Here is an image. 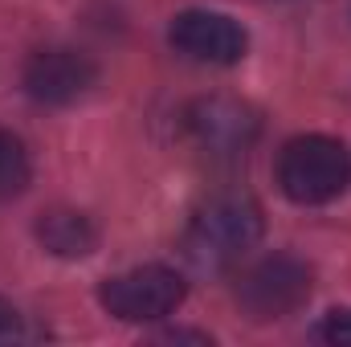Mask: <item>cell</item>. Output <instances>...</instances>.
<instances>
[{"label": "cell", "instance_id": "obj_8", "mask_svg": "<svg viewBox=\"0 0 351 347\" xmlns=\"http://www.w3.org/2000/svg\"><path fill=\"white\" fill-rule=\"evenodd\" d=\"M37 241L53 254V258H90L98 250V229L86 213L78 208H49L37 221Z\"/></svg>", "mask_w": 351, "mask_h": 347}, {"label": "cell", "instance_id": "obj_11", "mask_svg": "<svg viewBox=\"0 0 351 347\" xmlns=\"http://www.w3.org/2000/svg\"><path fill=\"white\" fill-rule=\"evenodd\" d=\"M12 335H21V311L0 298V339H12Z\"/></svg>", "mask_w": 351, "mask_h": 347}, {"label": "cell", "instance_id": "obj_3", "mask_svg": "<svg viewBox=\"0 0 351 347\" xmlns=\"http://www.w3.org/2000/svg\"><path fill=\"white\" fill-rule=\"evenodd\" d=\"M184 294H188V282L172 265H135L98 286L102 311L119 323H160L176 315Z\"/></svg>", "mask_w": 351, "mask_h": 347}, {"label": "cell", "instance_id": "obj_2", "mask_svg": "<svg viewBox=\"0 0 351 347\" xmlns=\"http://www.w3.org/2000/svg\"><path fill=\"white\" fill-rule=\"evenodd\" d=\"M351 184V156L331 135H294L278 152V188L286 200L311 208L331 204Z\"/></svg>", "mask_w": 351, "mask_h": 347}, {"label": "cell", "instance_id": "obj_6", "mask_svg": "<svg viewBox=\"0 0 351 347\" xmlns=\"http://www.w3.org/2000/svg\"><path fill=\"white\" fill-rule=\"evenodd\" d=\"M168 41H172V49L180 58L200 62V66H237L245 58V49H250V33L233 16L213 12V8L176 12Z\"/></svg>", "mask_w": 351, "mask_h": 347}, {"label": "cell", "instance_id": "obj_10", "mask_svg": "<svg viewBox=\"0 0 351 347\" xmlns=\"http://www.w3.org/2000/svg\"><path fill=\"white\" fill-rule=\"evenodd\" d=\"M319 339H323V344H335V347H351V307L323 315V323H319Z\"/></svg>", "mask_w": 351, "mask_h": 347}, {"label": "cell", "instance_id": "obj_12", "mask_svg": "<svg viewBox=\"0 0 351 347\" xmlns=\"http://www.w3.org/2000/svg\"><path fill=\"white\" fill-rule=\"evenodd\" d=\"M160 339H164V344H184V339H192V344H213V339L200 335V331H164Z\"/></svg>", "mask_w": 351, "mask_h": 347}, {"label": "cell", "instance_id": "obj_7", "mask_svg": "<svg viewBox=\"0 0 351 347\" xmlns=\"http://www.w3.org/2000/svg\"><path fill=\"white\" fill-rule=\"evenodd\" d=\"M94 82H98V66L82 49L53 45V49H37L25 62V90L33 102L45 106H70L82 94H90Z\"/></svg>", "mask_w": 351, "mask_h": 347}, {"label": "cell", "instance_id": "obj_4", "mask_svg": "<svg viewBox=\"0 0 351 347\" xmlns=\"http://www.w3.org/2000/svg\"><path fill=\"white\" fill-rule=\"evenodd\" d=\"M262 131L258 110L233 94H200L184 106V135L208 160H233L254 147Z\"/></svg>", "mask_w": 351, "mask_h": 347}, {"label": "cell", "instance_id": "obj_5", "mask_svg": "<svg viewBox=\"0 0 351 347\" xmlns=\"http://www.w3.org/2000/svg\"><path fill=\"white\" fill-rule=\"evenodd\" d=\"M315 290L311 265L294 254H269L237 278V302L254 323H274L306 307Z\"/></svg>", "mask_w": 351, "mask_h": 347}, {"label": "cell", "instance_id": "obj_9", "mask_svg": "<svg viewBox=\"0 0 351 347\" xmlns=\"http://www.w3.org/2000/svg\"><path fill=\"white\" fill-rule=\"evenodd\" d=\"M29 176H33V164H29V152H25L21 135L0 127V200L21 196L29 188Z\"/></svg>", "mask_w": 351, "mask_h": 347}, {"label": "cell", "instance_id": "obj_1", "mask_svg": "<svg viewBox=\"0 0 351 347\" xmlns=\"http://www.w3.org/2000/svg\"><path fill=\"white\" fill-rule=\"evenodd\" d=\"M262 233L265 217L258 200L241 196V192H221L192 213V221L180 237V254L192 274L217 278V274H229L237 261L250 258L254 246L262 241Z\"/></svg>", "mask_w": 351, "mask_h": 347}]
</instances>
